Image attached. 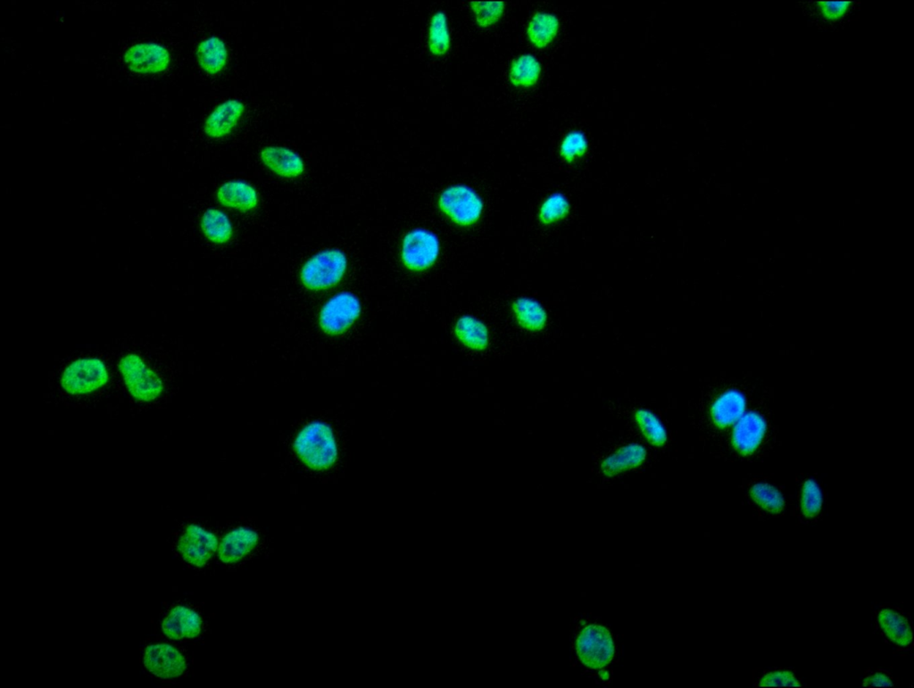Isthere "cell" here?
<instances>
[{"label":"cell","mask_w":914,"mask_h":688,"mask_svg":"<svg viewBox=\"0 0 914 688\" xmlns=\"http://www.w3.org/2000/svg\"><path fill=\"white\" fill-rule=\"evenodd\" d=\"M760 401H754L732 427L730 445L733 452L746 461L757 460L767 452L773 437L771 418Z\"/></svg>","instance_id":"obj_1"},{"label":"cell","mask_w":914,"mask_h":688,"mask_svg":"<svg viewBox=\"0 0 914 688\" xmlns=\"http://www.w3.org/2000/svg\"><path fill=\"white\" fill-rule=\"evenodd\" d=\"M873 632L893 651L906 656L914 647L911 615L905 609L891 602H875L871 607Z\"/></svg>","instance_id":"obj_2"},{"label":"cell","mask_w":914,"mask_h":688,"mask_svg":"<svg viewBox=\"0 0 914 688\" xmlns=\"http://www.w3.org/2000/svg\"><path fill=\"white\" fill-rule=\"evenodd\" d=\"M294 450L307 467L318 470L332 466L337 455L332 429L320 421L309 423L298 433Z\"/></svg>","instance_id":"obj_3"},{"label":"cell","mask_w":914,"mask_h":688,"mask_svg":"<svg viewBox=\"0 0 914 688\" xmlns=\"http://www.w3.org/2000/svg\"><path fill=\"white\" fill-rule=\"evenodd\" d=\"M743 493L747 507L759 520L778 518L787 508L783 488L768 478H747Z\"/></svg>","instance_id":"obj_4"},{"label":"cell","mask_w":914,"mask_h":688,"mask_svg":"<svg viewBox=\"0 0 914 688\" xmlns=\"http://www.w3.org/2000/svg\"><path fill=\"white\" fill-rule=\"evenodd\" d=\"M346 267L347 260L343 252L325 250L305 262L300 273L301 281L312 290L327 289L342 279Z\"/></svg>","instance_id":"obj_5"},{"label":"cell","mask_w":914,"mask_h":688,"mask_svg":"<svg viewBox=\"0 0 914 688\" xmlns=\"http://www.w3.org/2000/svg\"><path fill=\"white\" fill-rule=\"evenodd\" d=\"M119 369L128 391L136 400L150 402L162 394L163 384L161 378L138 355H125L119 362Z\"/></svg>","instance_id":"obj_6"},{"label":"cell","mask_w":914,"mask_h":688,"mask_svg":"<svg viewBox=\"0 0 914 688\" xmlns=\"http://www.w3.org/2000/svg\"><path fill=\"white\" fill-rule=\"evenodd\" d=\"M109 380V373L103 361L82 358L71 362L62 372V387L71 394H84L99 389Z\"/></svg>","instance_id":"obj_7"},{"label":"cell","mask_w":914,"mask_h":688,"mask_svg":"<svg viewBox=\"0 0 914 688\" xmlns=\"http://www.w3.org/2000/svg\"><path fill=\"white\" fill-rule=\"evenodd\" d=\"M576 651L583 665L601 669L613 658L614 646L609 631L599 625L585 626L576 638Z\"/></svg>","instance_id":"obj_8"},{"label":"cell","mask_w":914,"mask_h":688,"mask_svg":"<svg viewBox=\"0 0 914 688\" xmlns=\"http://www.w3.org/2000/svg\"><path fill=\"white\" fill-rule=\"evenodd\" d=\"M438 204L444 213L461 226L475 223L483 210L480 197L473 189L463 185L445 189L439 196Z\"/></svg>","instance_id":"obj_9"},{"label":"cell","mask_w":914,"mask_h":688,"mask_svg":"<svg viewBox=\"0 0 914 688\" xmlns=\"http://www.w3.org/2000/svg\"><path fill=\"white\" fill-rule=\"evenodd\" d=\"M826 495L821 485L812 477L796 478L792 501V515L800 525H811L821 519Z\"/></svg>","instance_id":"obj_10"},{"label":"cell","mask_w":914,"mask_h":688,"mask_svg":"<svg viewBox=\"0 0 914 688\" xmlns=\"http://www.w3.org/2000/svg\"><path fill=\"white\" fill-rule=\"evenodd\" d=\"M361 313L359 299L350 292H340L331 297L321 308L319 322L328 335H338L347 330Z\"/></svg>","instance_id":"obj_11"},{"label":"cell","mask_w":914,"mask_h":688,"mask_svg":"<svg viewBox=\"0 0 914 688\" xmlns=\"http://www.w3.org/2000/svg\"><path fill=\"white\" fill-rule=\"evenodd\" d=\"M439 253L437 236L424 228H415L406 234L403 240L402 260L411 270L429 268Z\"/></svg>","instance_id":"obj_12"},{"label":"cell","mask_w":914,"mask_h":688,"mask_svg":"<svg viewBox=\"0 0 914 688\" xmlns=\"http://www.w3.org/2000/svg\"><path fill=\"white\" fill-rule=\"evenodd\" d=\"M752 393L731 387L722 392L712 402L710 417L713 426L719 430L732 428L745 412Z\"/></svg>","instance_id":"obj_13"},{"label":"cell","mask_w":914,"mask_h":688,"mask_svg":"<svg viewBox=\"0 0 914 688\" xmlns=\"http://www.w3.org/2000/svg\"><path fill=\"white\" fill-rule=\"evenodd\" d=\"M218 547L216 536L196 526L189 525L180 535L177 548L189 564L203 567L213 556Z\"/></svg>","instance_id":"obj_14"},{"label":"cell","mask_w":914,"mask_h":688,"mask_svg":"<svg viewBox=\"0 0 914 688\" xmlns=\"http://www.w3.org/2000/svg\"><path fill=\"white\" fill-rule=\"evenodd\" d=\"M144 665L161 678L180 676L187 664L183 655L173 646L157 643L148 646L144 653Z\"/></svg>","instance_id":"obj_15"},{"label":"cell","mask_w":914,"mask_h":688,"mask_svg":"<svg viewBox=\"0 0 914 688\" xmlns=\"http://www.w3.org/2000/svg\"><path fill=\"white\" fill-rule=\"evenodd\" d=\"M124 60L132 71L150 74L166 70L170 55L167 49L159 44L138 43L125 53Z\"/></svg>","instance_id":"obj_16"},{"label":"cell","mask_w":914,"mask_h":688,"mask_svg":"<svg viewBox=\"0 0 914 688\" xmlns=\"http://www.w3.org/2000/svg\"><path fill=\"white\" fill-rule=\"evenodd\" d=\"M262 163L283 178H295L304 171V162L295 151L282 146H266L260 152Z\"/></svg>","instance_id":"obj_17"},{"label":"cell","mask_w":914,"mask_h":688,"mask_svg":"<svg viewBox=\"0 0 914 688\" xmlns=\"http://www.w3.org/2000/svg\"><path fill=\"white\" fill-rule=\"evenodd\" d=\"M245 111L244 104L237 99H229L218 105L207 117L204 131L213 138L229 134L241 119Z\"/></svg>","instance_id":"obj_18"},{"label":"cell","mask_w":914,"mask_h":688,"mask_svg":"<svg viewBox=\"0 0 914 688\" xmlns=\"http://www.w3.org/2000/svg\"><path fill=\"white\" fill-rule=\"evenodd\" d=\"M164 634L171 639L194 638L202 629V620L193 609L177 606L170 611L162 624Z\"/></svg>","instance_id":"obj_19"},{"label":"cell","mask_w":914,"mask_h":688,"mask_svg":"<svg viewBox=\"0 0 914 688\" xmlns=\"http://www.w3.org/2000/svg\"><path fill=\"white\" fill-rule=\"evenodd\" d=\"M258 543L255 531L238 527L228 533L219 545V558L226 563H236L250 553Z\"/></svg>","instance_id":"obj_20"},{"label":"cell","mask_w":914,"mask_h":688,"mask_svg":"<svg viewBox=\"0 0 914 688\" xmlns=\"http://www.w3.org/2000/svg\"><path fill=\"white\" fill-rule=\"evenodd\" d=\"M752 684L756 688H803L807 685L794 668L778 666L755 667L752 671Z\"/></svg>","instance_id":"obj_21"},{"label":"cell","mask_w":914,"mask_h":688,"mask_svg":"<svg viewBox=\"0 0 914 688\" xmlns=\"http://www.w3.org/2000/svg\"><path fill=\"white\" fill-rule=\"evenodd\" d=\"M217 199L224 206L247 211L256 207L258 195L255 189L241 180L228 181L217 190Z\"/></svg>","instance_id":"obj_22"},{"label":"cell","mask_w":914,"mask_h":688,"mask_svg":"<svg viewBox=\"0 0 914 688\" xmlns=\"http://www.w3.org/2000/svg\"><path fill=\"white\" fill-rule=\"evenodd\" d=\"M646 457L645 449L638 443H629L608 456L601 464L602 472L613 477L640 466Z\"/></svg>","instance_id":"obj_23"},{"label":"cell","mask_w":914,"mask_h":688,"mask_svg":"<svg viewBox=\"0 0 914 688\" xmlns=\"http://www.w3.org/2000/svg\"><path fill=\"white\" fill-rule=\"evenodd\" d=\"M196 55L201 68L208 74L215 75L225 67L228 50L220 37H211L198 45Z\"/></svg>","instance_id":"obj_24"},{"label":"cell","mask_w":914,"mask_h":688,"mask_svg":"<svg viewBox=\"0 0 914 688\" xmlns=\"http://www.w3.org/2000/svg\"><path fill=\"white\" fill-rule=\"evenodd\" d=\"M454 332L458 339L469 349L480 351L487 346V328L474 317H461L455 324Z\"/></svg>","instance_id":"obj_25"},{"label":"cell","mask_w":914,"mask_h":688,"mask_svg":"<svg viewBox=\"0 0 914 688\" xmlns=\"http://www.w3.org/2000/svg\"><path fill=\"white\" fill-rule=\"evenodd\" d=\"M512 309L519 324L530 331L541 330L547 315L543 306L536 300L519 297L512 303Z\"/></svg>","instance_id":"obj_26"},{"label":"cell","mask_w":914,"mask_h":688,"mask_svg":"<svg viewBox=\"0 0 914 688\" xmlns=\"http://www.w3.org/2000/svg\"><path fill=\"white\" fill-rule=\"evenodd\" d=\"M559 27L557 18L550 13L536 12L528 26V37L536 47L546 46L556 36Z\"/></svg>","instance_id":"obj_27"},{"label":"cell","mask_w":914,"mask_h":688,"mask_svg":"<svg viewBox=\"0 0 914 688\" xmlns=\"http://www.w3.org/2000/svg\"><path fill=\"white\" fill-rule=\"evenodd\" d=\"M201 228L205 236L216 244L225 243L232 236V226L228 218L216 209H208L204 211Z\"/></svg>","instance_id":"obj_28"},{"label":"cell","mask_w":914,"mask_h":688,"mask_svg":"<svg viewBox=\"0 0 914 688\" xmlns=\"http://www.w3.org/2000/svg\"><path fill=\"white\" fill-rule=\"evenodd\" d=\"M540 71L537 60L531 54H523L512 62L510 80L516 87H528L536 83Z\"/></svg>","instance_id":"obj_29"},{"label":"cell","mask_w":914,"mask_h":688,"mask_svg":"<svg viewBox=\"0 0 914 688\" xmlns=\"http://www.w3.org/2000/svg\"><path fill=\"white\" fill-rule=\"evenodd\" d=\"M450 46V36L445 14L436 12L430 21L428 29V47L435 55L445 54Z\"/></svg>","instance_id":"obj_30"},{"label":"cell","mask_w":914,"mask_h":688,"mask_svg":"<svg viewBox=\"0 0 914 688\" xmlns=\"http://www.w3.org/2000/svg\"><path fill=\"white\" fill-rule=\"evenodd\" d=\"M635 419L642 434L651 444L661 447L666 443V430L658 418L651 411L637 410L635 413Z\"/></svg>","instance_id":"obj_31"},{"label":"cell","mask_w":914,"mask_h":688,"mask_svg":"<svg viewBox=\"0 0 914 688\" xmlns=\"http://www.w3.org/2000/svg\"><path fill=\"white\" fill-rule=\"evenodd\" d=\"M569 208V203L563 195L553 194L542 203L539 220L544 225L559 221L567 216Z\"/></svg>","instance_id":"obj_32"},{"label":"cell","mask_w":914,"mask_h":688,"mask_svg":"<svg viewBox=\"0 0 914 688\" xmlns=\"http://www.w3.org/2000/svg\"><path fill=\"white\" fill-rule=\"evenodd\" d=\"M477 22L481 27H488L495 23L504 10L503 2H470Z\"/></svg>","instance_id":"obj_33"},{"label":"cell","mask_w":914,"mask_h":688,"mask_svg":"<svg viewBox=\"0 0 914 688\" xmlns=\"http://www.w3.org/2000/svg\"><path fill=\"white\" fill-rule=\"evenodd\" d=\"M899 679L889 670L877 667H867L860 677L861 687H893Z\"/></svg>","instance_id":"obj_34"},{"label":"cell","mask_w":914,"mask_h":688,"mask_svg":"<svg viewBox=\"0 0 914 688\" xmlns=\"http://www.w3.org/2000/svg\"><path fill=\"white\" fill-rule=\"evenodd\" d=\"M586 149L587 142L584 134L579 131H572L563 139L560 147V154L567 162H572L584 155Z\"/></svg>","instance_id":"obj_35"},{"label":"cell","mask_w":914,"mask_h":688,"mask_svg":"<svg viewBox=\"0 0 914 688\" xmlns=\"http://www.w3.org/2000/svg\"><path fill=\"white\" fill-rule=\"evenodd\" d=\"M851 4L850 1H818L816 6L823 18L836 21L845 15Z\"/></svg>","instance_id":"obj_36"}]
</instances>
